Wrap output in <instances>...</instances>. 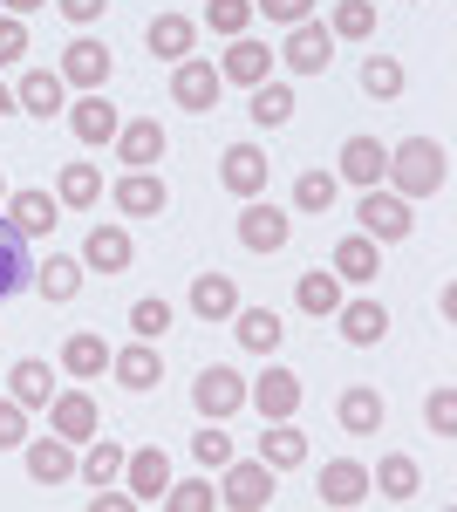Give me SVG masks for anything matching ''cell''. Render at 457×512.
Segmentation results:
<instances>
[{
	"label": "cell",
	"instance_id": "277c9868",
	"mask_svg": "<svg viewBox=\"0 0 457 512\" xmlns=\"http://www.w3.org/2000/svg\"><path fill=\"white\" fill-rule=\"evenodd\" d=\"M273 465H260V458H246V465H226V485H219V499H226L232 512H267L273 506Z\"/></svg>",
	"mask_w": 457,
	"mask_h": 512
},
{
	"label": "cell",
	"instance_id": "d6a6232c",
	"mask_svg": "<svg viewBox=\"0 0 457 512\" xmlns=\"http://www.w3.org/2000/svg\"><path fill=\"white\" fill-rule=\"evenodd\" d=\"M342 280H376L382 274V253H376V239L369 233H348L342 246H335V260H328Z\"/></svg>",
	"mask_w": 457,
	"mask_h": 512
},
{
	"label": "cell",
	"instance_id": "484cf974",
	"mask_svg": "<svg viewBox=\"0 0 457 512\" xmlns=\"http://www.w3.org/2000/svg\"><path fill=\"white\" fill-rule=\"evenodd\" d=\"M260 465H273V472H301L307 465V437L294 431V417L267 424V437H260Z\"/></svg>",
	"mask_w": 457,
	"mask_h": 512
},
{
	"label": "cell",
	"instance_id": "7c38bea8",
	"mask_svg": "<svg viewBox=\"0 0 457 512\" xmlns=\"http://www.w3.org/2000/svg\"><path fill=\"white\" fill-rule=\"evenodd\" d=\"M164 144H171V137H164V123H157V117H137V123L116 130V151H123L130 171H151V164L164 158Z\"/></svg>",
	"mask_w": 457,
	"mask_h": 512
},
{
	"label": "cell",
	"instance_id": "52a82bcc",
	"mask_svg": "<svg viewBox=\"0 0 457 512\" xmlns=\"http://www.w3.org/2000/svg\"><path fill=\"white\" fill-rule=\"evenodd\" d=\"M123 485H130V499H137V506H157V499L171 492V458H164L157 444L130 451V458H123Z\"/></svg>",
	"mask_w": 457,
	"mask_h": 512
},
{
	"label": "cell",
	"instance_id": "30bf717a",
	"mask_svg": "<svg viewBox=\"0 0 457 512\" xmlns=\"http://www.w3.org/2000/svg\"><path fill=\"white\" fill-rule=\"evenodd\" d=\"M246 403H253L267 424H280V417H294V410H301V376H294V369H267V376L246 390Z\"/></svg>",
	"mask_w": 457,
	"mask_h": 512
},
{
	"label": "cell",
	"instance_id": "9f6ffc18",
	"mask_svg": "<svg viewBox=\"0 0 457 512\" xmlns=\"http://www.w3.org/2000/svg\"><path fill=\"white\" fill-rule=\"evenodd\" d=\"M0 198H7V185H0Z\"/></svg>",
	"mask_w": 457,
	"mask_h": 512
},
{
	"label": "cell",
	"instance_id": "2e32d148",
	"mask_svg": "<svg viewBox=\"0 0 457 512\" xmlns=\"http://www.w3.org/2000/svg\"><path fill=\"white\" fill-rule=\"evenodd\" d=\"M219 76H226V82H246V89H253V82H267V76H273V55H267V41H253V35H232V48L219 55Z\"/></svg>",
	"mask_w": 457,
	"mask_h": 512
},
{
	"label": "cell",
	"instance_id": "f6af8a7d",
	"mask_svg": "<svg viewBox=\"0 0 457 512\" xmlns=\"http://www.w3.org/2000/svg\"><path fill=\"white\" fill-rule=\"evenodd\" d=\"M212 499H219V492H212V478H185V485H171V492H164V506H171V512H212Z\"/></svg>",
	"mask_w": 457,
	"mask_h": 512
},
{
	"label": "cell",
	"instance_id": "db71d44e",
	"mask_svg": "<svg viewBox=\"0 0 457 512\" xmlns=\"http://www.w3.org/2000/svg\"><path fill=\"white\" fill-rule=\"evenodd\" d=\"M35 7H48V0H7V14H35Z\"/></svg>",
	"mask_w": 457,
	"mask_h": 512
},
{
	"label": "cell",
	"instance_id": "7dc6e473",
	"mask_svg": "<svg viewBox=\"0 0 457 512\" xmlns=\"http://www.w3.org/2000/svg\"><path fill=\"white\" fill-rule=\"evenodd\" d=\"M423 417H430V431H437V437H451L457 431V390H444V383H437V390H430V403H423Z\"/></svg>",
	"mask_w": 457,
	"mask_h": 512
},
{
	"label": "cell",
	"instance_id": "11a10c76",
	"mask_svg": "<svg viewBox=\"0 0 457 512\" xmlns=\"http://www.w3.org/2000/svg\"><path fill=\"white\" fill-rule=\"evenodd\" d=\"M7 110H14V89H7V82H0V117H7Z\"/></svg>",
	"mask_w": 457,
	"mask_h": 512
},
{
	"label": "cell",
	"instance_id": "e0dca14e",
	"mask_svg": "<svg viewBox=\"0 0 457 512\" xmlns=\"http://www.w3.org/2000/svg\"><path fill=\"white\" fill-rule=\"evenodd\" d=\"M382 171H389V144H382V137H348L342 144V178L348 185L369 192V185H382Z\"/></svg>",
	"mask_w": 457,
	"mask_h": 512
},
{
	"label": "cell",
	"instance_id": "8fae6325",
	"mask_svg": "<svg viewBox=\"0 0 457 512\" xmlns=\"http://www.w3.org/2000/svg\"><path fill=\"white\" fill-rule=\"evenodd\" d=\"M55 76L76 82V89H103V82H110V48H103V41H69Z\"/></svg>",
	"mask_w": 457,
	"mask_h": 512
},
{
	"label": "cell",
	"instance_id": "ac0fdd59",
	"mask_svg": "<svg viewBox=\"0 0 457 512\" xmlns=\"http://www.w3.org/2000/svg\"><path fill=\"white\" fill-rule=\"evenodd\" d=\"M62 89H69V82L55 76V69H28V76L14 82V110H28V117H55V110H69Z\"/></svg>",
	"mask_w": 457,
	"mask_h": 512
},
{
	"label": "cell",
	"instance_id": "cb8c5ba5",
	"mask_svg": "<svg viewBox=\"0 0 457 512\" xmlns=\"http://www.w3.org/2000/svg\"><path fill=\"white\" fill-rule=\"evenodd\" d=\"M335 417H342V431H348V437H376V431H382V417H389V403H382L376 390H362V383H355V390H342Z\"/></svg>",
	"mask_w": 457,
	"mask_h": 512
},
{
	"label": "cell",
	"instance_id": "c3c4849f",
	"mask_svg": "<svg viewBox=\"0 0 457 512\" xmlns=\"http://www.w3.org/2000/svg\"><path fill=\"white\" fill-rule=\"evenodd\" d=\"M14 444H28V410L14 396H0V451H14Z\"/></svg>",
	"mask_w": 457,
	"mask_h": 512
},
{
	"label": "cell",
	"instance_id": "f5cc1de1",
	"mask_svg": "<svg viewBox=\"0 0 457 512\" xmlns=\"http://www.w3.org/2000/svg\"><path fill=\"white\" fill-rule=\"evenodd\" d=\"M123 506H137L130 492H110V485H96V499H89V512H123Z\"/></svg>",
	"mask_w": 457,
	"mask_h": 512
},
{
	"label": "cell",
	"instance_id": "7a4b0ae2",
	"mask_svg": "<svg viewBox=\"0 0 457 512\" xmlns=\"http://www.w3.org/2000/svg\"><path fill=\"white\" fill-rule=\"evenodd\" d=\"M191 403H198V417L226 424L232 410H246V376H239V369H226V362H212V369L191 383Z\"/></svg>",
	"mask_w": 457,
	"mask_h": 512
},
{
	"label": "cell",
	"instance_id": "ab89813d",
	"mask_svg": "<svg viewBox=\"0 0 457 512\" xmlns=\"http://www.w3.org/2000/svg\"><path fill=\"white\" fill-rule=\"evenodd\" d=\"M362 89H369L376 103L403 96V62H396V55H369V62H362Z\"/></svg>",
	"mask_w": 457,
	"mask_h": 512
},
{
	"label": "cell",
	"instance_id": "60d3db41",
	"mask_svg": "<svg viewBox=\"0 0 457 512\" xmlns=\"http://www.w3.org/2000/svg\"><path fill=\"white\" fill-rule=\"evenodd\" d=\"M205 28H212V35H246V28H253V0H205Z\"/></svg>",
	"mask_w": 457,
	"mask_h": 512
},
{
	"label": "cell",
	"instance_id": "603a6c76",
	"mask_svg": "<svg viewBox=\"0 0 457 512\" xmlns=\"http://www.w3.org/2000/svg\"><path fill=\"white\" fill-rule=\"evenodd\" d=\"M362 499H369V472H362V465H348V458L321 465V506L348 512V506H362Z\"/></svg>",
	"mask_w": 457,
	"mask_h": 512
},
{
	"label": "cell",
	"instance_id": "d6986e66",
	"mask_svg": "<svg viewBox=\"0 0 457 512\" xmlns=\"http://www.w3.org/2000/svg\"><path fill=\"white\" fill-rule=\"evenodd\" d=\"M28 478H35V485H69V478H76L69 437H35V444H28Z\"/></svg>",
	"mask_w": 457,
	"mask_h": 512
},
{
	"label": "cell",
	"instance_id": "f1b7e54d",
	"mask_svg": "<svg viewBox=\"0 0 457 512\" xmlns=\"http://www.w3.org/2000/svg\"><path fill=\"white\" fill-rule=\"evenodd\" d=\"M62 369L82 376V383H89V376H103V369H110V342H103L96 328H76V335L62 342Z\"/></svg>",
	"mask_w": 457,
	"mask_h": 512
},
{
	"label": "cell",
	"instance_id": "f907efd6",
	"mask_svg": "<svg viewBox=\"0 0 457 512\" xmlns=\"http://www.w3.org/2000/svg\"><path fill=\"white\" fill-rule=\"evenodd\" d=\"M21 55H28V21L0 14V62H21Z\"/></svg>",
	"mask_w": 457,
	"mask_h": 512
},
{
	"label": "cell",
	"instance_id": "ffe728a7",
	"mask_svg": "<svg viewBox=\"0 0 457 512\" xmlns=\"http://www.w3.org/2000/svg\"><path fill=\"white\" fill-rule=\"evenodd\" d=\"M7 396H14L21 410H48V396H55V376H48V362H41V355H21V362L7 369Z\"/></svg>",
	"mask_w": 457,
	"mask_h": 512
},
{
	"label": "cell",
	"instance_id": "d4e9b609",
	"mask_svg": "<svg viewBox=\"0 0 457 512\" xmlns=\"http://www.w3.org/2000/svg\"><path fill=\"white\" fill-rule=\"evenodd\" d=\"M369 492H382L389 506H410V499L423 492L417 458H403V451H396V458H382V465H376V478H369Z\"/></svg>",
	"mask_w": 457,
	"mask_h": 512
},
{
	"label": "cell",
	"instance_id": "681fc988",
	"mask_svg": "<svg viewBox=\"0 0 457 512\" xmlns=\"http://www.w3.org/2000/svg\"><path fill=\"white\" fill-rule=\"evenodd\" d=\"M253 14H267L280 28H301L307 14H314V0H253Z\"/></svg>",
	"mask_w": 457,
	"mask_h": 512
},
{
	"label": "cell",
	"instance_id": "d590c367",
	"mask_svg": "<svg viewBox=\"0 0 457 512\" xmlns=\"http://www.w3.org/2000/svg\"><path fill=\"white\" fill-rule=\"evenodd\" d=\"M191 41H198V28H191L185 14H157L151 21V55H164V62H185Z\"/></svg>",
	"mask_w": 457,
	"mask_h": 512
},
{
	"label": "cell",
	"instance_id": "5b68a950",
	"mask_svg": "<svg viewBox=\"0 0 457 512\" xmlns=\"http://www.w3.org/2000/svg\"><path fill=\"white\" fill-rule=\"evenodd\" d=\"M355 219H362V233L376 239H410V226H417V219H410V198H396V192H376V185H369V192H362V205H355Z\"/></svg>",
	"mask_w": 457,
	"mask_h": 512
},
{
	"label": "cell",
	"instance_id": "e575fe53",
	"mask_svg": "<svg viewBox=\"0 0 457 512\" xmlns=\"http://www.w3.org/2000/svg\"><path fill=\"white\" fill-rule=\"evenodd\" d=\"M35 287L48 294V301H76V294H82V260L48 253V267H35Z\"/></svg>",
	"mask_w": 457,
	"mask_h": 512
},
{
	"label": "cell",
	"instance_id": "f35d334b",
	"mask_svg": "<svg viewBox=\"0 0 457 512\" xmlns=\"http://www.w3.org/2000/svg\"><path fill=\"white\" fill-rule=\"evenodd\" d=\"M123 458H130L123 444H110V437H96V444H89V458H82L76 472L89 478V485H110V478H123Z\"/></svg>",
	"mask_w": 457,
	"mask_h": 512
},
{
	"label": "cell",
	"instance_id": "4316f807",
	"mask_svg": "<svg viewBox=\"0 0 457 512\" xmlns=\"http://www.w3.org/2000/svg\"><path fill=\"white\" fill-rule=\"evenodd\" d=\"M232 308H239L232 274H198V280H191V315H198V321H232Z\"/></svg>",
	"mask_w": 457,
	"mask_h": 512
},
{
	"label": "cell",
	"instance_id": "836d02e7",
	"mask_svg": "<svg viewBox=\"0 0 457 512\" xmlns=\"http://www.w3.org/2000/svg\"><path fill=\"white\" fill-rule=\"evenodd\" d=\"M294 301H301V315H335L342 308V274L328 267H314V274H301V287H294Z\"/></svg>",
	"mask_w": 457,
	"mask_h": 512
},
{
	"label": "cell",
	"instance_id": "8d00e7d4",
	"mask_svg": "<svg viewBox=\"0 0 457 512\" xmlns=\"http://www.w3.org/2000/svg\"><path fill=\"white\" fill-rule=\"evenodd\" d=\"M246 117L260 123V130H280V123L294 117V89L287 82H253V110Z\"/></svg>",
	"mask_w": 457,
	"mask_h": 512
},
{
	"label": "cell",
	"instance_id": "9c48e42d",
	"mask_svg": "<svg viewBox=\"0 0 457 512\" xmlns=\"http://www.w3.org/2000/svg\"><path fill=\"white\" fill-rule=\"evenodd\" d=\"M280 55H287V69H294V76H328V62H335V35H328V28H314V21H301V28L287 35Z\"/></svg>",
	"mask_w": 457,
	"mask_h": 512
},
{
	"label": "cell",
	"instance_id": "ba28073f",
	"mask_svg": "<svg viewBox=\"0 0 457 512\" xmlns=\"http://www.w3.org/2000/svg\"><path fill=\"white\" fill-rule=\"evenodd\" d=\"M219 178H226L232 198H260V192H267V178H273V164H267L260 144H232L226 158H219Z\"/></svg>",
	"mask_w": 457,
	"mask_h": 512
},
{
	"label": "cell",
	"instance_id": "7402d4cb",
	"mask_svg": "<svg viewBox=\"0 0 457 512\" xmlns=\"http://www.w3.org/2000/svg\"><path fill=\"white\" fill-rule=\"evenodd\" d=\"M69 130H76L82 144H110L116 130H123V117H116L110 103H103V89H89L82 103H69Z\"/></svg>",
	"mask_w": 457,
	"mask_h": 512
},
{
	"label": "cell",
	"instance_id": "b9f144b4",
	"mask_svg": "<svg viewBox=\"0 0 457 512\" xmlns=\"http://www.w3.org/2000/svg\"><path fill=\"white\" fill-rule=\"evenodd\" d=\"M328 35H342V41H369L376 35V0H342L335 7V28Z\"/></svg>",
	"mask_w": 457,
	"mask_h": 512
},
{
	"label": "cell",
	"instance_id": "1f68e13d",
	"mask_svg": "<svg viewBox=\"0 0 457 512\" xmlns=\"http://www.w3.org/2000/svg\"><path fill=\"white\" fill-rule=\"evenodd\" d=\"M7 219H14L28 239H48L55 226H62V219H55V198H48V192H14V198H7Z\"/></svg>",
	"mask_w": 457,
	"mask_h": 512
},
{
	"label": "cell",
	"instance_id": "816d5d0a",
	"mask_svg": "<svg viewBox=\"0 0 457 512\" xmlns=\"http://www.w3.org/2000/svg\"><path fill=\"white\" fill-rule=\"evenodd\" d=\"M55 7H62L69 21H82V28H89V21H103V7H110V0H55Z\"/></svg>",
	"mask_w": 457,
	"mask_h": 512
},
{
	"label": "cell",
	"instance_id": "74e56055",
	"mask_svg": "<svg viewBox=\"0 0 457 512\" xmlns=\"http://www.w3.org/2000/svg\"><path fill=\"white\" fill-rule=\"evenodd\" d=\"M55 198H62V205H96V198H103V171H96V164H62Z\"/></svg>",
	"mask_w": 457,
	"mask_h": 512
},
{
	"label": "cell",
	"instance_id": "7bdbcfd3",
	"mask_svg": "<svg viewBox=\"0 0 457 512\" xmlns=\"http://www.w3.org/2000/svg\"><path fill=\"white\" fill-rule=\"evenodd\" d=\"M335 192H342L335 171H301V178H294V205H301V212H328Z\"/></svg>",
	"mask_w": 457,
	"mask_h": 512
},
{
	"label": "cell",
	"instance_id": "4dcf8cb0",
	"mask_svg": "<svg viewBox=\"0 0 457 512\" xmlns=\"http://www.w3.org/2000/svg\"><path fill=\"white\" fill-rule=\"evenodd\" d=\"M82 267H96V274H123V267H130V233H123V226H96L89 246H82Z\"/></svg>",
	"mask_w": 457,
	"mask_h": 512
},
{
	"label": "cell",
	"instance_id": "9a60e30c",
	"mask_svg": "<svg viewBox=\"0 0 457 512\" xmlns=\"http://www.w3.org/2000/svg\"><path fill=\"white\" fill-rule=\"evenodd\" d=\"M35 280V260H28V233L14 226V219H0V301L7 294H21Z\"/></svg>",
	"mask_w": 457,
	"mask_h": 512
},
{
	"label": "cell",
	"instance_id": "44dd1931",
	"mask_svg": "<svg viewBox=\"0 0 457 512\" xmlns=\"http://www.w3.org/2000/svg\"><path fill=\"white\" fill-rule=\"evenodd\" d=\"M48 424H55V437L76 444V437H96L103 417H96V403H89L82 390H62V396H48Z\"/></svg>",
	"mask_w": 457,
	"mask_h": 512
},
{
	"label": "cell",
	"instance_id": "ee69618b",
	"mask_svg": "<svg viewBox=\"0 0 457 512\" xmlns=\"http://www.w3.org/2000/svg\"><path fill=\"white\" fill-rule=\"evenodd\" d=\"M191 458H198V465H205V472H212V465H219V472H226V465H232V437L219 431V424H212V417H205V431L191 437Z\"/></svg>",
	"mask_w": 457,
	"mask_h": 512
},
{
	"label": "cell",
	"instance_id": "bcb514c9",
	"mask_svg": "<svg viewBox=\"0 0 457 512\" xmlns=\"http://www.w3.org/2000/svg\"><path fill=\"white\" fill-rule=\"evenodd\" d=\"M130 328H137V342H157L171 328V301H137L130 308Z\"/></svg>",
	"mask_w": 457,
	"mask_h": 512
},
{
	"label": "cell",
	"instance_id": "83f0119b",
	"mask_svg": "<svg viewBox=\"0 0 457 512\" xmlns=\"http://www.w3.org/2000/svg\"><path fill=\"white\" fill-rule=\"evenodd\" d=\"M335 321H342V335L355 342V349H376L382 335H389V315H382V301H342V308H335Z\"/></svg>",
	"mask_w": 457,
	"mask_h": 512
},
{
	"label": "cell",
	"instance_id": "6da1fadb",
	"mask_svg": "<svg viewBox=\"0 0 457 512\" xmlns=\"http://www.w3.org/2000/svg\"><path fill=\"white\" fill-rule=\"evenodd\" d=\"M396 198H430L444 192V178H451V158H444V144H430V137H410V144H396L389 151V171H382Z\"/></svg>",
	"mask_w": 457,
	"mask_h": 512
},
{
	"label": "cell",
	"instance_id": "5bb4252c",
	"mask_svg": "<svg viewBox=\"0 0 457 512\" xmlns=\"http://www.w3.org/2000/svg\"><path fill=\"white\" fill-rule=\"evenodd\" d=\"M110 376L123 383V390H151V383H164V355H157L151 342H130V349H110Z\"/></svg>",
	"mask_w": 457,
	"mask_h": 512
},
{
	"label": "cell",
	"instance_id": "3957f363",
	"mask_svg": "<svg viewBox=\"0 0 457 512\" xmlns=\"http://www.w3.org/2000/svg\"><path fill=\"white\" fill-rule=\"evenodd\" d=\"M219 89H226V76H219V62H205V55H185L178 62V76H171V96H178V110H219Z\"/></svg>",
	"mask_w": 457,
	"mask_h": 512
},
{
	"label": "cell",
	"instance_id": "8992f818",
	"mask_svg": "<svg viewBox=\"0 0 457 512\" xmlns=\"http://www.w3.org/2000/svg\"><path fill=\"white\" fill-rule=\"evenodd\" d=\"M287 233H294V226H287V212H280L273 198H246V212H239V246H246V253H280Z\"/></svg>",
	"mask_w": 457,
	"mask_h": 512
},
{
	"label": "cell",
	"instance_id": "f546056e",
	"mask_svg": "<svg viewBox=\"0 0 457 512\" xmlns=\"http://www.w3.org/2000/svg\"><path fill=\"white\" fill-rule=\"evenodd\" d=\"M232 335H239L253 355H273L287 328H280V315H273V308H232Z\"/></svg>",
	"mask_w": 457,
	"mask_h": 512
},
{
	"label": "cell",
	"instance_id": "4fadbf2b",
	"mask_svg": "<svg viewBox=\"0 0 457 512\" xmlns=\"http://www.w3.org/2000/svg\"><path fill=\"white\" fill-rule=\"evenodd\" d=\"M164 205H171V192H164L157 171H130V178H116V212H130V219H157Z\"/></svg>",
	"mask_w": 457,
	"mask_h": 512
}]
</instances>
